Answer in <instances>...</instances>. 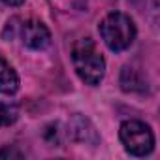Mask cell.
<instances>
[{
    "instance_id": "obj_3",
    "label": "cell",
    "mask_w": 160,
    "mask_h": 160,
    "mask_svg": "<svg viewBox=\"0 0 160 160\" xmlns=\"http://www.w3.org/2000/svg\"><path fill=\"white\" fill-rule=\"evenodd\" d=\"M121 141L124 145V149L134 154V156H145L152 151L154 147V136L151 132V128L139 121H126L121 124L119 130Z\"/></svg>"
},
{
    "instance_id": "obj_6",
    "label": "cell",
    "mask_w": 160,
    "mask_h": 160,
    "mask_svg": "<svg viewBox=\"0 0 160 160\" xmlns=\"http://www.w3.org/2000/svg\"><path fill=\"white\" fill-rule=\"evenodd\" d=\"M121 85L126 92H136V91H143V81L138 77L136 70L132 68H124L122 70V75H121Z\"/></svg>"
},
{
    "instance_id": "obj_1",
    "label": "cell",
    "mask_w": 160,
    "mask_h": 160,
    "mask_svg": "<svg viewBox=\"0 0 160 160\" xmlns=\"http://www.w3.org/2000/svg\"><path fill=\"white\" fill-rule=\"evenodd\" d=\"M72 60L77 75L87 85H98L104 77L106 60L91 38L79 40L72 49Z\"/></svg>"
},
{
    "instance_id": "obj_4",
    "label": "cell",
    "mask_w": 160,
    "mask_h": 160,
    "mask_svg": "<svg viewBox=\"0 0 160 160\" xmlns=\"http://www.w3.org/2000/svg\"><path fill=\"white\" fill-rule=\"evenodd\" d=\"M23 42L30 49H43L51 42V34L40 21H28L23 25Z\"/></svg>"
},
{
    "instance_id": "obj_9",
    "label": "cell",
    "mask_w": 160,
    "mask_h": 160,
    "mask_svg": "<svg viewBox=\"0 0 160 160\" xmlns=\"http://www.w3.org/2000/svg\"><path fill=\"white\" fill-rule=\"evenodd\" d=\"M4 4H8V6H21L25 0H2Z\"/></svg>"
},
{
    "instance_id": "obj_2",
    "label": "cell",
    "mask_w": 160,
    "mask_h": 160,
    "mask_svg": "<svg viewBox=\"0 0 160 160\" xmlns=\"http://www.w3.org/2000/svg\"><path fill=\"white\" fill-rule=\"evenodd\" d=\"M100 34H102L106 45L111 51L119 53L132 45V42L136 38V27L128 15H124L121 12H113L100 23Z\"/></svg>"
},
{
    "instance_id": "obj_7",
    "label": "cell",
    "mask_w": 160,
    "mask_h": 160,
    "mask_svg": "<svg viewBox=\"0 0 160 160\" xmlns=\"http://www.w3.org/2000/svg\"><path fill=\"white\" fill-rule=\"evenodd\" d=\"M17 119V111L6 104H0V126H8Z\"/></svg>"
},
{
    "instance_id": "obj_5",
    "label": "cell",
    "mask_w": 160,
    "mask_h": 160,
    "mask_svg": "<svg viewBox=\"0 0 160 160\" xmlns=\"http://www.w3.org/2000/svg\"><path fill=\"white\" fill-rule=\"evenodd\" d=\"M19 87V77L15 70L4 60L0 58V92L4 94H13Z\"/></svg>"
},
{
    "instance_id": "obj_8",
    "label": "cell",
    "mask_w": 160,
    "mask_h": 160,
    "mask_svg": "<svg viewBox=\"0 0 160 160\" xmlns=\"http://www.w3.org/2000/svg\"><path fill=\"white\" fill-rule=\"evenodd\" d=\"M2 156H21V152L17 151H10V149H4V151H0V158Z\"/></svg>"
}]
</instances>
